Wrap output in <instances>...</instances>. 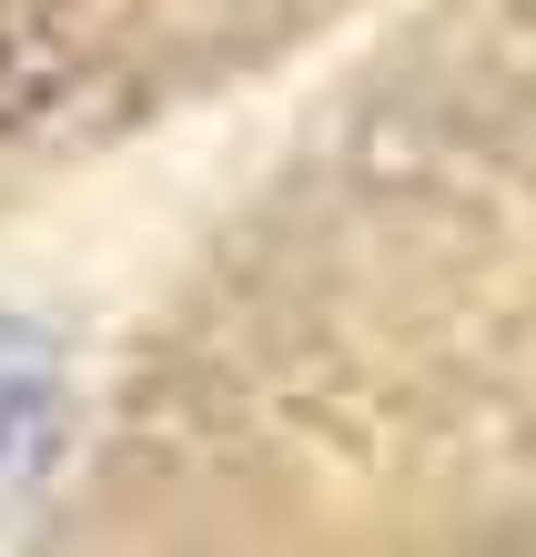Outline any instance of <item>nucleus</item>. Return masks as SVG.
<instances>
[{"instance_id": "f257e3e1", "label": "nucleus", "mask_w": 536, "mask_h": 557, "mask_svg": "<svg viewBox=\"0 0 536 557\" xmlns=\"http://www.w3.org/2000/svg\"><path fill=\"white\" fill-rule=\"evenodd\" d=\"M41 416H51V375H41V345L0 324V467H21L41 446Z\"/></svg>"}]
</instances>
